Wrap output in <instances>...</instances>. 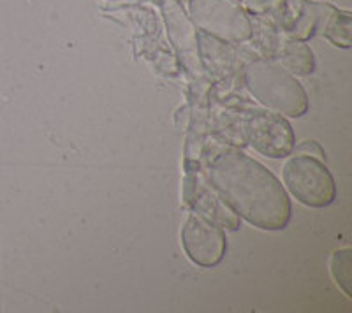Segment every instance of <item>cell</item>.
<instances>
[{
    "instance_id": "cell-1",
    "label": "cell",
    "mask_w": 352,
    "mask_h": 313,
    "mask_svg": "<svg viewBox=\"0 0 352 313\" xmlns=\"http://www.w3.org/2000/svg\"><path fill=\"white\" fill-rule=\"evenodd\" d=\"M212 189L238 217L261 231L285 229L292 205L280 180L240 148L217 145L206 155Z\"/></svg>"
},
{
    "instance_id": "cell-2",
    "label": "cell",
    "mask_w": 352,
    "mask_h": 313,
    "mask_svg": "<svg viewBox=\"0 0 352 313\" xmlns=\"http://www.w3.org/2000/svg\"><path fill=\"white\" fill-rule=\"evenodd\" d=\"M243 83L257 102L285 118H300L308 111L303 84L270 58H254L243 69Z\"/></svg>"
},
{
    "instance_id": "cell-3",
    "label": "cell",
    "mask_w": 352,
    "mask_h": 313,
    "mask_svg": "<svg viewBox=\"0 0 352 313\" xmlns=\"http://www.w3.org/2000/svg\"><path fill=\"white\" fill-rule=\"evenodd\" d=\"M284 189L307 208H326L336 199V181L324 162L307 153H294L282 167Z\"/></svg>"
},
{
    "instance_id": "cell-4",
    "label": "cell",
    "mask_w": 352,
    "mask_h": 313,
    "mask_svg": "<svg viewBox=\"0 0 352 313\" xmlns=\"http://www.w3.org/2000/svg\"><path fill=\"white\" fill-rule=\"evenodd\" d=\"M187 12L199 32L228 45L254 39V21L238 0H187Z\"/></svg>"
},
{
    "instance_id": "cell-5",
    "label": "cell",
    "mask_w": 352,
    "mask_h": 313,
    "mask_svg": "<svg viewBox=\"0 0 352 313\" xmlns=\"http://www.w3.org/2000/svg\"><path fill=\"white\" fill-rule=\"evenodd\" d=\"M243 136L257 153L270 159H284L294 152L296 137L287 118L273 111L254 109L243 120Z\"/></svg>"
},
{
    "instance_id": "cell-6",
    "label": "cell",
    "mask_w": 352,
    "mask_h": 313,
    "mask_svg": "<svg viewBox=\"0 0 352 313\" xmlns=\"http://www.w3.org/2000/svg\"><path fill=\"white\" fill-rule=\"evenodd\" d=\"M180 241L188 261L199 268H215L224 261L228 252L224 229L199 213H190L184 222Z\"/></svg>"
},
{
    "instance_id": "cell-7",
    "label": "cell",
    "mask_w": 352,
    "mask_h": 313,
    "mask_svg": "<svg viewBox=\"0 0 352 313\" xmlns=\"http://www.w3.org/2000/svg\"><path fill=\"white\" fill-rule=\"evenodd\" d=\"M160 11L178 60L188 74L199 76L204 71L199 51V30L180 0H160Z\"/></svg>"
},
{
    "instance_id": "cell-8",
    "label": "cell",
    "mask_w": 352,
    "mask_h": 313,
    "mask_svg": "<svg viewBox=\"0 0 352 313\" xmlns=\"http://www.w3.org/2000/svg\"><path fill=\"white\" fill-rule=\"evenodd\" d=\"M270 60L280 65L292 76H310L316 69L314 51L305 40L292 39L282 32V37L276 36L272 45Z\"/></svg>"
},
{
    "instance_id": "cell-9",
    "label": "cell",
    "mask_w": 352,
    "mask_h": 313,
    "mask_svg": "<svg viewBox=\"0 0 352 313\" xmlns=\"http://www.w3.org/2000/svg\"><path fill=\"white\" fill-rule=\"evenodd\" d=\"M310 2L317 20L316 34L324 36L336 48H351V12L342 11L326 2Z\"/></svg>"
},
{
    "instance_id": "cell-10",
    "label": "cell",
    "mask_w": 352,
    "mask_h": 313,
    "mask_svg": "<svg viewBox=\"0 0 352 313\" xmlns=\"http://www.w3.org/2000/svg\"><path fill=\"white\" fill-rule=\"evenodd\" d=\"M329 273L347 297H352V250L340 248L331 253Z\"/></svg>"
},
{
    "instance_id": "cell-11",
    "label": "cell",
    "mask_w": 352,
    "mask_h": 313,
    "mask_svg": "<svg viewBox=\"0 0 352 313\" xmlns=\"http://www.w3.org/2000/svg\"><path fill=\"white\" fill-rule=\"evenodd\" d=\"M241 8L254 16L278 18L284 11L287 0H238Z\"/></svg>"
},
{
    "instance_id": "cell-12",
    "label": "cell",
    "mask_w": 352,
    "mask_h": 313,
    "mask_svg": "<svg viewBox=\"0 0 352 313\" xmlns=\"http://www.w3.org/2000/svg\"><path fill=\"white\" fill-rule=\"evenodd\" d=\"M294 150H296V153H307V155H312V152H316L320 161L324 159V150L320 148L316 141H305L300 146H294Z\"/></svg>"
}]
</instances>
